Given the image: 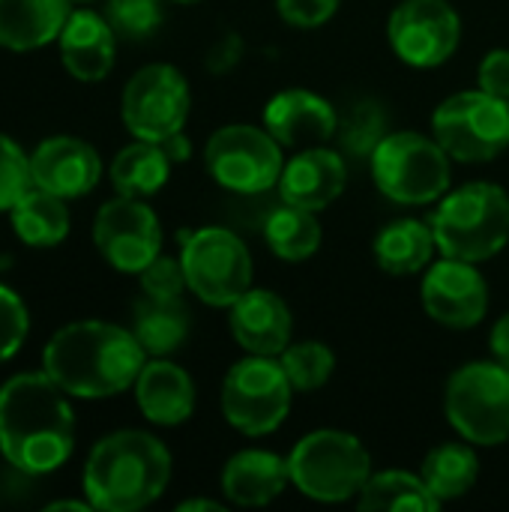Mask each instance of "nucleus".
Instances as JSON below:
<instances>
[{
    "mask_svg": "<svg viewBox=\"0 0 509 512\" xmlns=\"http://www.w3.org/2000/svg\"><path fill=\"white\" fill-rule=\"evenodd\" d=\"M48 372H24L0 387V453L24 474H51L75 450V417Z\"/></svg>",
    "mask_w": 509,
    "mask_h": 512,
    "instance_id": "f257e3e1",
    "label": "nucleus"
},
{
    "mask_svg": "<svg viewBox=\"0 0 509 512\" xmlns=\"http://www.w3.org/2000/svg\"><path fill=\"white\" fill-rule=\"evenodd\" d=\"M147 351L132 330L108 321H75L60 327L42 354L48 378L75 399H108L135 387Z\"/></svg>",
    "mask_w": 509,
    "mask_h": 512,
    "instance_id": "f03ea898",
    "label": "nucleus"
},
{
    "mask_svg": "<svg viewBox=\"0 0 509 512\" xmlns=\"http://www.w3.org/2000/svg\"><path fill=\"white\" fill-rule=\"evenodd\" d=\"M81 483L93 510H144L171 483V453L150 432L120 429L90 450Z\"/></svg>",
    "mask_w": 509,
    "mask_h": 512,
    "instance_id": "7ed1b4c3",
    "label": "nucleus"
},
{
    "mask_svg": "<svg viewBox=\"0 0 509 512\" xmlns=\"http://www.w3.org/2000/svg\"><path fill=\"white\" fill-rule=\"evenodd\" d=\"M438 252L483 264L509 243V195L495 183H465L447 192L432 213Z\"/></svg>",
    "mask_w": 509,
    "mask_h": 512,
    "instance_id": "20e7f679",
    "label": "nucleus"
},
{
    "mask_svg": "<svg viewBox=\"0 0 509 512\" xmlns=\"http://www.w3.org/2000/svg\"><path fill=\"white\" fill-rule=\"evenodd\" d=\"M288 468L300 495L321 504H342L357 498L372 477V456L357 435L318 429L297 441Z\"/></svg>",
    "mask_w": 509,
    "mask_h": 512,
    "instance_id": "39448f33",
    "label": "nucleus"
},
{
    "mask_svg": "<svg viewBox=\"0 0 509 512\" xmlns=\"http://www.w3.org/2000/svg\"><path fill=\"white\" fill-rule=\"evenodd\" d=\"M378 192L405 207L441 201L450 192V153L432 135L390 132L369 156Z\"/></svg>",
    "mask_w": 509,
    "mask_h": 512,
    "instance_id": "423d86ee",
    "label": "nucleus"
},
{
    "mask_svg": "<svg viewBox=\"0 0 509 512\" xmlns=\"http://www.w3.org/2000/svg\"><path fill=\"white\" fill-rule=\"evenodd\" d=\"M444 414L462 441L501 447L509 441V366L477 360L456 369L444 390Z\"/></svg>",
    "mask_w": 509,
    "mask_h": 512,
    "instance_id": "0eeeda50",
    "label": "nucleus"
},
{
    "mask_svg": "<svg viewBox=\"0 0 509 512\" xmlns=\"http://www.w3.org/2000/svg\"><path fill=\"white\" fill-rule=\"evenodd\" d=\"M432 135L456 162H492L509 147V102L480 87L453 93L435 108Z\"/></svg>",
    "mask_w": 509,
    "mask_h": 512,
    "instance_id": "6e6552de",
    "label": "nucleus"
},
{
    "mask_svg": "<svg viewBox=\"0 0 509 512\" xmlns=\"http://www.w3.org/2000/svg\"><path fill=\"white\" fill-rule=\"evenodd\" d=\"M180 264L189 291L216 309H228L252 288V255L228 228H198L180 234Z\"/></svg>",
    "mask_w": 509,
    "mask_h": 512,
    "instance_id": "1a4fd4ad",
    "label": "nucleus"
},
{
    "mask_svg": "<svg viewBox=\"0 0 509 512\" xmlns=\"http://www.w3.org/2000/svg\"><path fill=\"white\" fill-rule=\"evenodd\" d=\"M294 387L279 363V357L249 354L234 363L222 384V414L225 420L249 438L276 432L291 411Z\"/></svg>",
    "mask_w": 509,
    "mask_h": 512,
    "instance_id": "9d476101",
    "label": "nucleus"
},
{
    "mask_svg": "<svg viewBox=\"0 0 509 512\" xmlns=\"http://www.w3.org/2000/svg\"><path fill=\"white\" fill-rule=\"evenodd\" d=\"M204 165L222 189L237 195H261L279 186L285 156L282 144L264 126L231 123L210 135Z\"/></svg>",
    "mask_w": 509,
    "mask_h": 512,
    "instance_id": "9b49d317",
    "label": "nucleus"
},
{
    "mask_svg": "<svg viewBox=\"0 0 509 512\" xmlns=\"http://www.w3.org/2000/svg\"><path fill=\"white\" fill-rule=\"evenodd\" d=\"M192 108V93L186 75L171 63L141 66L123 87L120 114L132 138L141 141H168L183 132Z\"/></svg>",
    "mask_w": 509,
    "mask_h": 512,
    "instance_id": "f8f14e48",
    "label": "nucleus"
},
{
    "mask_svg": "<svg viewBox=\"0 0 509 512\" xmlns=\"http://www.w3.org/2000/svg\"><path fill=\"white\" fill-rule=\"evenodd\" d=\"M396 57L414 69L447 63L462 42V18L447 0H402L387 24Z\"/></svg>",
    "mask_w": 509,
    "mask_h": 512,
    "instance_id": "ddd939ff",
    "label": "nucleus"
},
{
    "mask_svg": "<svg viewBox=\"0 0 509 512\" xmlns=\"http://www.w3.org/2000/svg\"><path fill=\"white\" fill-rule=\"evenodd\" d=\"M93 243L114 270L141 273L156 255H162V225L144 198L117 195L99 207L93 219Z\"/></svg>",
    "mask_w": 509,
    "mask_h": 512,
    "instance_id": "4468645a",
    "label": "nucleus"
},
{
    "mask_svg": "<svg viewBox=\"0 0 509 512\" xmlns=\"http://www.w3.org/2000/svg\"><path fill=\"white\" fill-rule=\"evenodd\" d=\"M420 297L426 315L450 330H471L489 312V285L477 264L447 255L426 267Z\"/></svg>",
    "mask_w": 509,
    "mask_h": 512,
    "instance_id": "2eb2a0df",
    "label": "nucleus"
},
{
    "mask_svg": "<svg viewBox=\"0 0 509 512\" xmlns=\"http://www.w3.org/2000/svg\"><path fill=\"white\" fill-rule=\"evenodd\" d=\"M264 129L282 147H318L336 138L339 111L330 99L303 87H291L264 105Z\"/></svg>",
    "mask_w": 509,
    "mask_h": 512,
    "instance_id": "dca6fc26",
    "label": "nucleus"
},
{
    "mask_svg": "<svg viewBox=\"0 0 509 512\" xmlns=\"http://www.w3.org/2000/svg\"><path fill=\"white\" fill-rule=\"evenodd\" d=\"M30 174H33V186L48 189L69 201L87 195L99 183L102 159L87 141L72 135H54L33 150Z\"/></svg>",
    "mask_w": 509,
    "mask_h": 512,
    "instance_id": "f3484780",
    "label": "nucleus"
},
{
    "mask_svg": "<svg viewBox=\"0 0 509 512\" xmlns=\"http://www.w3.org/2000/svg\"><path fill=\"white\" fill-rule=\"evenodd\" d=\"M345 183H348L345 156L339 150L318 144V147H303L297 156L285 162L276 189L285 204L318 213L345 192Z\"/></svg>",
    "mask_w": 509,
    "mask_h": 512,
    "instance_id": "a211bd4d",
    "label": "nucleus"
},
{
    "mask_svg": "<svg viewBox=\"0 0 509 512\" xmlns=\"http://www.w3.org/2000/svg\"><path fill=\"white\" fill-rule=\"evenodd\" d=\"M228 324L234 342L261 357H279L291 345L294 315L288 303L267 288H249L240 300L228 306Z\"/></svg>",
    "mask_w": 509,
    "mask_h": 512,
    "instance_id": "6ab92c4d",
    "label": "nucleus"
},
{
    "mask_svg": "<svg viewBox=\"0 0 509 512\" xmlns=\"http://www.w3.org/2000/svg\"><path fill=\"white\" fill-rule=\"evenodd\" d=\"M57 45H60V60L72 78L102 81L114 66L117 33L105 15L93 9H75L60 30Z\"/></svg>",
    "mask_w": 509,
    "mask_h": 512,
    "instance_id": "aec40b11",
    "label": "nucleus"
},
{
    "mask_svg": "<svg viewBox=\"0 0 509 512\" xmlns=\"http://www.w3.org/2000/svg\"><path fill=\"white\" fill-rule=\"evenodd\" d=\"M135 402L150 423L180 426L195 411V381L177 363L153 357L135 381Z\"/></svg>",
    "mask_w": 509,
    "mask_h": 512,
    "instance_id": "412c9836",
    "label": "nucleus"
},
{
    "mask_svg": "<svg viewBox=\"0 0 509 512\" xmlns=\"http://www.w3.org/2000/svg\"><path fill=\"white\" fill-rule=\"evenodd\" d=\"M291 483L288 459L270 450H240L222 468V492L234 507H267Z\"/></svg>",
    "mask_w": 509,
    "mask_h": 512,
    "instance_id": "4be33fe9",
    "label": "nucleus"
},
{
    "mask_svg": "<svg viewBox=\"0 0 509 512\" xmlns=\"http://www.w3.org/2000/svg\"><path fill=\"white\" fill-rule=\"evenodd\" d=\"M72 15L69 0H0V45L33 51L54 42Z\"/></svg>",
    "mask_w": 509,
    "mask_h": 512,
    "instance_id": "5701e85b",
    "label": "nucleus"
},
{
    "mask_svg": "<svg viewBox=\"0 0 509 512\" xmlns=\"http://www.w3.org/2000/svg\"><path fill=\"white\" fill-rule=\"evenodd\" d=\"M435 249L438 243L432 222L426 225L420 219H396L384 225L372 243L375 264L390 276H414L426 270L432 264Z\"/></svg>",
    "mask_w": 509,
    "mask_h": 512,
    "instance_id": "b1692460",
    "label": "nucleus"
},
{
    "mask_svg": "<svg viewBox=\"0 0 509 512\" xmlns=\"http://www.w3.org/2000/svg\"><path fill=\"white\" fill-rule=\"evenodd\" d=\"M189 309L183 300L141 297L132 309V333L147 351V357H168L189 339Z\"/></svg>",
    "mask_w": 509,
    "mask_h": 512,
    "instance_id": "393cba45",
    "label": "nucleus"
},
{
    "mask_svg": "<svg viewBox=\"0 0 509 512\" xmlns=\"http://www.w3.org/2000/svg\"><path fill=\"white\" fill-rule=\"evenodd\" d=\"M171 156L156 141L135 138L129 147H123L111 162V183L117 195L126 198H150L156 195L171 174Z\"/></svg>",
    "mask_w": 509,
    "mask_h": 512,
    "instance_id": "a878e982",
    "label": "nucleus"
},
{
    "mask_svg": "<svg viewBox=\"0 0 509 512\" xmlns=\"http://www.w3.org/2000/svg\"><path fill=\"white\" fill-rule=\"evenodd\" d=\"M9 216H12V231L21 237V243L36 246V249L57 246L69 234L66 198L39 186L24 192V198L9 210Z\"/></svg>",
    "mask_w": 509,
    "mask_h": 512,
    "instance_id": "bb28decb",
    "label": "nucleus"
},
{
    "mask_svg": "<svg viewBox=\"0 0 509 512\" xmlns=\"http://www.w3.org/2000/svg\"><path fill=\"white\" fill-rule=\"evenodd\" d=\"M420 477H423V483L429 486V492L441 504L459 501V498H465L477 486L480 459H477L471 444L450 441V444H441V447L426 453Z\"/></svg>",
    "mask_w": 509,
    "mask_h": 512,
    "instance_id": "cd10ccee",
    "label": "nucleus"
},
{
    "mask_svg": "<svg viewBox=\"0 0 509 512\" xmlns=\"http://www.w3.org/2000/svg\"><path fill=\"white\" fill-rule=\"evenodd\" d=\"M357 507L363 512H435L441 501L429 492L420 474L381 471L366 480L357 495Z\"/></svg>",
    "mask_w": 509,
    "mask_h": 512,
    "instance_id": "c85d7f7f",
    "label": "nucleus"
},
{
    "mask_svg": "<svg viewBox=\"0 0 509 512\" xmlns=\"http://www.w3.org/2000/svg\"><path fill=\"white\" fill-rule=\"evenodd\" d=\"M321 225L318 216L306 207H294V204H279L270 210L267 222H264V240L270 246V252L282 261H306L321 249Z\"/></svg>",
    "mask_w": 509,
    "mask_h": 512,
    "instance_id": "c756f323",
    "label": "nucleus"
},
{
    "mask_svg": "<svg viewBox=\"0 0 509 512\" xmlns=\"http://www.w3.org/2000/svg\"><path fill=\"white\" fill-rule=\"evenodd\" d=\"M387 126H390V111L378 99H360L339 117L336 138L348 156L369 159L375 147L390 135Z\"/></svg>",
    "mask_w": 509,
    "mask_h": 512,
    "instance_id": "7c9ffc66",
    "label": "nucleus"
},
{
    "mask_svg": "<svg viewBox=\"0 0 509 512\" xmlns=\"http://www.w3.org/2000/svg\"><path fill=\"white\" fill-rule=\"evenodd\" d=\"M279 363L297 393H315L330 381L336 354L324 342H297L279 354Z\"/></svg>",
    "mask_w": 509,
    "mask_h": 512,
    "instance_id": "2f4dec72",
    "label": "nucleus"
},
{
    "mask_svg": "<svg viewBox=\"0 0 509 512\" xmlns=\"http://www.w3.org/2000/svg\"><path fill=\"white\" fill-rule=\"evenodd\" d=\"M105 18L117 36L144 39L162 24V0H108Z\"/></svg>",
    "mask_w": 509,
    "mask_h": 512,
    "instance_id": "473e14b6",
    "label": "nucleus"
},
{
    "mask_svg": "<svg viewBox=\"0 0 509 512\" xmlns=\"http://www.w3.org/2000/svg\"><path fill=\"white\" fill-rule=\"evenodd\" d=\"M30 189H33L30 156L9 135L0 132V213L12 210Z\"/></svg>",
    "mask_w": 509,
    "mask_h": 512,
    "instance_id": "72a5a7b5",
    "label": "nucleus"
},
{
    "mask_svg": "<svg viewBox=\"0 0 509 512\" xmlns=\"http://www.w3.org/2000/svg\"><path fill=\"white\" fill-rule=\"evenodd\" d=\"M27 330H30V315L24 300L12 288L0 285V363H6L21 351Z\"/></svg>",
    "mask_w": 509,
    "mask_h": 512,
    "instance_id": "f704fd0d",
    "label": "nucleus"
},
{
    "mask_svg": "<svg viewBox=\"0 0 509 512\" xmlns=\"http://www.w3.org/2000/svg\"><path fill=\"white\" fill-rule=\"evenodd\" d=\"M138 276H141V291H144L147 297L177 300V297H183V291H189L180 258L156 255V258H153L141 273H138Z\"/></svg>",
    "mask_w": 509,
    "mask_h": 512,
    "instance_id": "c9c22d12",
    "label": "nucleus"
},
{
    "mask_svg": "<svg viewBox=\"0 0 509 512\" xmlns=\"http://www.w3.org/2000/svg\"><path fill=\"white\" fill-rule=\"evenodd\" d=\"M342 0H276V9L285 24L294 27H321L327 24Z\"/></svg>",
    "mask_w": 509,
    "mask_h": 512,
    "instance_id": "e433bc0d",
    "label": "nucleus"
},
{
    "mask_svg": "<svg viewBox=\"0 0 509 512\" xmlns=\"http://www.w3.org/2000/svg\"><path fill=\"white\" fill-rule=\"evenodd\" d=\"M477 87L509 102V48H492L483 57L477 69Z\"/></svg>",
    "mask_w": 509,
    "mask_h": 512,
    "instance_id": "4c0bfd02",
    "label": "nucleus"
},
{
    "mask_svg": "<svg viewBox=\"0 0 509 512\" xmlns=\"http://www.w3.org/2000/svg\"><path fill=\"white\" fill-rule=\"evenodd\" d=\"M240 57H243V42H240V36L228 33V36H222V39L213 45V51L207 54V69H210V72H228Z\"/></svg>",
    "mask_w": 509,
    "mask_h": 512,
    "instance_id": "58836bf2",
    "label": "nucleus"
},
{
    "mask_svg": "<svg viewBox=\"0 0 509 512\" xmlns=\"http://www.w3.org/2000/svg\"><path fill=\"white\" fill-rule=\"evenodd\" d=\"M489 345H492V357H495L498 363L509 366V312L495 321L492 336H489Z\"/></svg>",
    "mask_w": 509,
    "mask_h": 512,
    "instance_id": "ea45409f",
    "label": "nucleus"
},
{
    "mask_svg": "<svg viewBox=\"0 0 509 512\" xmlns=\"http://www.w3.org/2000/svg\"><path fill=\"white\" fill-rule=\"evenodd\" d=\"M162 147H165V153L171 156V162H186V159H189V141L183 138V132H177V135H171L168 141H162Z\"/></svg>",
    "mask_w": 509,
    "mask_h": 512,
    "instance_id": "a19ab883",
    "label": "nucleus"
},
{
    "mask_svg": "<svg viewBox=\"0 0 509 512\" xmlns=\"http://www.w3.org/2000/svg\"><path fill=\"white\" fill-rule=\"evenodd\" d=\"M180 512H195V510H207V512H222V504L219 501H204V498H195V501H183Z\"/></svg>",
    "mask_w": 509,
    "mask_h": 512,
    "instance_id": "79ce46f5",
    "label": "nucleus"
},
{
    "mask_svg": "<svg viewBox=\"0 0 509 512\" xmlns=\"http://www.w3.org/2000/svg\"><path fill=\"white\" fill-rule=\"evenodd\" d=\"M48 512H54V510H75V512H87V510H93V504L90 501H54V504H48L45 507Z\"/></svg>",
    "mask_w": 509,
    "mask_h": 512,
    "instance_id": "37998d69",
    "label": "nucleus"
},
{
    "mask_svg": "<svg viewBox=\"0 0 509 512\" xmlns=\"http://www.w3.org/2000/svg\"><path fill=\"white\" fill-rule=\"evenodd\" d=\"M174 3H198V0H174Z\"/></svg>",
    "mask_w": 509,
    "mask_h": 512,
    "instance_id": "c03bdc74",
    "label": "nucleus"
},
{
    "mask_svg": "<svg viewBox=\"0 0 509 512\" xmlns=\"http://www.w3.org/2000/svg\"><path fill=\"white\" fill-rule=\"evenodd\" d=\"M75 3H90V0H75Z\"/></svg>",
    "mask_w": 509,
    "mask_h": 512,
    "instance_id": "a18cd8bd",
    "label": "nucleus"
}]
</instances>
